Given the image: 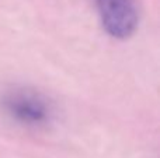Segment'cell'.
Returning a JSON list of instances; mask_svg holds the SVG:
<instances>
[{
	"label": "cell",
	"mask_w": 160,
	"mask_h": 158,
	"mask_svg": "<svg viewBox=\"0 0 160 158\" xmlns=\"http://www.w3.org/2000/svg\"><path fill=\"white\" fill-rule=\"evenodd\" d=\"M0 108L10 120L27 128H44L55 118L53 102L30 87H13L3 92Z\"/></svg>",
	"instance_id": "cell-1"
},
{
	"label": "cell",
	"mask_w": 160,
	"mask_h": 158,
	"mask_svg": "<svg viewBox=\"0 0 160 158\" xmlns=\"http://www.w3.org/2000/svg\"><path fill=\"white\" fill-rule=\"evenodd\" d=\"M102 28L112 38L127 39L138 27V10L133 0H97Z\"/></svg>",
	"instance_id": "cell-2"
}]
</instances>
